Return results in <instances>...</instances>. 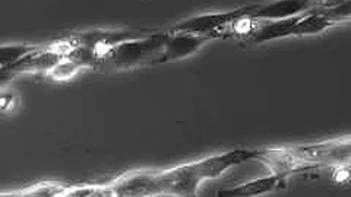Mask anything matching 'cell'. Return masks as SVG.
Wrapping results in <instances>:
<instances>
[{"instance_id":"obj_2","label":"cell","mask_w":351,"mask_h":197,"mask_svg":"<svg viewBox=\"0 0 351 197\" xmlns=\"http://www.w3.org/2000/svg\"><path fill=\"white\" fill-rule=\"evenodd\" d=\"M254 8L255 6H249L245 9L233 10V12L196 16V18L184 21L183 24L176 27L173 32H176V34L204 36L214 40V38H218L219 32H221L224 28H227L230 24H233L234 21L247 18L252 10H254Z\"/></svg>"},{"instance_id":"obj_6","label":"cell","mask_w":351,"mask_h":197,"mask_svg":"<svg viewBox=\"0 0 351 197\" xmlns=\"http://www.w3.org/2000/svg\"><path fill=\"white\" fill-rule=\"evenodd\" d=\"M284 175L274 174L268 177H262L246 184H240L233 189H224L218 192V197H255L271 193L280 187H284Z\"/></svg>"},{"instance_id":"obj_5","label":"cell","mask_w":351,"mask_h":197,"mask_svg":"<svg viewBox=\"0 0 351 197\" xmlns=\"http://www.w3.org/2000/svg\"><path fill=\"white\" fill-rule=\"evenodd\" d=\"M63 53L60 50H34L27 56L19 59L16 63L6 68L9 72H38L53 70L62 62Z\"/></svg>"},{"instance_id":"obj_8","label":"cell","mask_w":351,"mask_h":197,"mask_svg":"<svg viewBox=\"0 0 351 197\" xmlns=\"http://www.w3.org/2000/svg\"><path fill=\"white\" fill-rule=\"evenodd\" d=\"M335 25V22L328 19L322 14L317 12L316 9H309L300 19L295 22V25L290 29V36H311V34H319L325 29Z\"/></svg>"},{"instance_id":"obj_3","label":"cell","mask_w":351,"mask_h":197,"mask_svg":"<svg viewBox=\"0 0 351 197\" xmlns=\"http://www.w3.org/2000/svg\"><path fill=\"white\" fill-rule=\"evenodd\" d=\"M278 155L291 163L300 162H326V161H341L343 158L348 161L350 142H329V144H321L306 148H294L277 150Z\"/></svg>"},{"instance_id":"obj_4","label":"cell","mask_w":351,"mask_h":197,"mask_svg":"<svg viewBox=\"0 0 351 197\" xmlns=\"http://www.w3.org/2000/svg\"><path fill=\"white\" fill-rule=\"evenodd\" d=\"M208 41H211L210 37L204 36H192V34H169L162 46V50L157 62H170L183 57H189L195 54Z\"/></svg>"},{"instance_id":"obj_1","label":"cell","mask_w":351,"mask_h":197,"mask_svg":"<svg viewBox=\"0 0 351 197\" xmlns=\"http://www.w3.org/2000/svg\"><path fill=\"white\" fill-rule=\"evenodd\" d=\"M167 38L169 34H154L145 38H135L117 44L114 47L106 49V51L98 56L100 59L98 64H107L112 68H130V66L145 62L152 63L154 57L158 59Z\"/></svg>"},{"instance_id":"obj_7","label":"cell","mask_w":351,"mask_h":197,"mask_svg":"<svg viewBox=\"0 0 351 197\" xmlns=\"http://www.w3.org/2000/svg\"><path fill=\"white\" fill-rule=\"evenodd\" d=\"M307 2H271L267 5H255L247 18L256 21H280L298 16L303 10H309Z\"/></svg>"},{"instance_id":"obj_9","label":"cell","mask_w":351,"mask_h":197,"mask_svg":"<svg viewBox=\"0 0 351 197\" xmlns=\"http://www.w3.org/2000/svg\"><path fill=\"white\" fill-rule=\"evenodd\" d=\"M37 50L36 47L28 46H6L0 47V68H9L14 63H16L19 59H22L31 51Z\"/></svg>"}]
</instances>
